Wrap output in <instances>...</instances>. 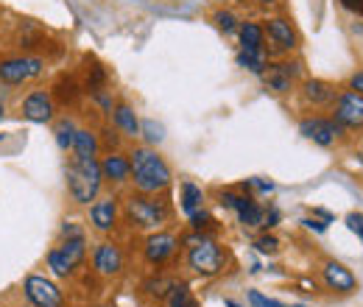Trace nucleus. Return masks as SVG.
I'll list each match as a JSON object with an SVG mask.
<instances>
[{
    "label": "nucleus",
    "mask_w": 363,
    "mask_h": 307,
    "mask_svg": "<svg viewBox=\"0 0 363 307\" xmlns=\"http://www.w3.org/2000/svg\"><path fill=\"white\" fill-rule=\"evenodd\" d=\"M129 165L135 174V184L143 193H160L171 184V168L162 162V157H157L148 148H137Z\"/></svg>",
    "instance_id": "nucleus-1"
},
{
    "label": "nucleus",
    "mask_w": 363,
    "mask_h": 307,
    "mask_svg": "<svg viewBox=\"0 0 363 307\" xmlns=\"http://www.w3.org/2000/svg\"><path fill=\"white\" fill-rule=\"evenodd\" d=\"M101 165L95 162V157H73V162L67 165V190L73 196V201L79 204H90L101 190Z\"/></svg>",
    "instance_id": "nucleus-2"
},
{
    "label": "nucleus",
    "mask_w": 363,
    "mask_h": 307,
    "mask_svg": "<svg viewBox=\"0 0 363 307\" xmlns=\"http://www.w3.org/2000/svg\"><path fill=\"white\" fill-rule=\"evenodd\" d=\"M82 260H84V235H79V238H65L56 249L48 252V268H50L56 277H67Z\"/></svg>",
    "instance_id": "nucleus-3"
},
{
    "label": "nucleus",
    "mask_w": 363,
    "mask_h": 307,
    "mask_svg": "<svg viewBox=\"0 0 363 307\" xmlns=\"http://www.w3.org/2000/svg\"><path fill=\"white\" fill-rule=\"evenodd\" d=\"M126 216L140 229H154V226H160L162 221L168 218V210L160 201H154V199L132 196L129 204H126Z\"/></svg>",
    "instance_id": "nucleus-4"
},
{
    "label": "nucleus",
    "mask_w": 363,
    "mask_h": 307,
    "mask_svg": "<svg viewBox=\"0 0 363 307\" xmlns=\"http://www.w3.org/2000/svg\"><path fill=\"white\" fill-rule=\"evenodd\" d=\"M43 70H45V62L43 59H34V56L6 59V62H0V82H6V84H23V82L37 79Z\"/></svg>",
    "instance_id": "nucleus-5"
},
{
    "label": "nucleus",
    "mask_w": 363,
    "mask_h": 307,
    "mask_svg": "<svg viewBox=\"0 0 363 307\" xmlns=\"http://www.w3.org/2000/svg\"><path fill=\"white\" fill-rule=\"evenodd\" d=\"M187 263H190L193 271H199V274H216V271H221V265H224V252H221L213 240L201 238V240L193 243V249H190V255H187Z\"/></svg>",
    "instance_id": "nucleus-6"
},
{
    "label": "nucleus",
    "mask_w": 363,
    "mask_h": 307,
    "mask_svg": "<svg viewBox=\"0 0 363 307\" xmlns=\"http://www.w3.org/2000/svg\"><path fill=\"white\" fill-rule=\"evenodd\" d=\"M26 296L34 307H62V291L45 277H28L26 279Z\"/></svg>",
    "instance_id": "nucleus-7"
},
{
    "label": "nucleus",
    "mask_w": 363,
    "mask_h": 307,
    "mask_svg": "<svg viewBox=\"0 0 363 307\" xmlns=\"http://www.w3.org/2000/svg\"><path fill=\"white\" fill-rule=\"evenodd\" d=\"M335 121L341 126H350V129H361L363 126V95L361 92H344L338 98V106H335Z\"/></svg>",
    "instance_id": "nucleus-8"
},
{
    "label": "nucleus",
    "mask_w": 363,
    "mask_h": 307,
    "mask_svg": "<svg viewBox=\"0 0 363 307\" xmlns=\"http://www.w3.org/2000/svg\"><path fill=\"white\" fill-rule=\"evenodd\" d=\"M299 129L308 140H313L318 145H333L341 134V123L338 121H324V118H311V121H302Z\"/></svg>",
    "instance_id": "nucleus-9"
},
{
    "label": "nucleus",
    "mask_w": 363,
    "mask_h": 307,
    "mask_svg": "<svg viewBox=\"0 0 363 307\" xmlns=\"http://www.w3.org/2000/svg\"><path fill=\"white\" fill-rule=\"evenodd\" d=\"M23 115H26L31 123H48V121L53 118L50 95H45V92H31V95L23 101Z\"/></svg>",
    "instance_id": "nucleus-10"
},
{
    "label": "nucleus",
    "mask_w": 363,
    "mask_h": 307,
    "mask_svg": "<svg viewBox=\"0 0 363 307\" xmlns=\"http://www.w3.org/2000/svg\"><path fill=\"white\" fill-rule=\"evenodd\" d=\"M174 252H177V238L168 232H160V235L148 238V243H145V260L148 263H165Z\"/></svg>",
    "instance_id": "nucleus-11"
},
{
    "label": "nucleus",
    "mask_w": 363,
    "mask_h": 307,
    "mask_svg": "<svg viewBox=\"0 0 363 307\" xmlns=\"http://www.w3.org/2000/svg\"><path fill=\"white\" fill-rule=\"evenodd\" d=\"M95 268L98 274H118L123 268V255L115 243H101L95 252Z\"/></svg>",
    "instance_id": "nucleus-12"
},
{
    "label": "nucleus",
    "mask_w": 363,
    "mask_h": 307,
    "mask_svg": "<svg viewBox=\"0 0 363 307\" xmlns=\"http://www.w3.org/2000/svg\"><path fill=\"white\" fill-rule=\"evenodd\" d=\"M324 282L330 285V288H335V291H355V285H358V279L352 277V271L350 268H344L341 263H327L324 265Z\"/></svg>",
    "instance_id": "nucleus-13"
},
{
    "label": "nucleus",
    "mask_w": 363,
    "mask_h": 307,
    "mask_svg": "<svg viewBox=\"0 0 363 307\" xmlns=\"http://www.w3.org/2000/svg\"><path fill=\"white\" fill-rule=\"evenodd\" d=\"M296 73H299L296 65H274V67H269V73H266V82H269V87L277 89V92H288Z\"/></svg>",
    "instance_id": "nucleus-14"
},
{
    "label": "nucleus",
    "mask_w": 363,
    "mask_h": 307,
    "mask_svg": "<svg viewBox=\"0 0 363 307\" xmlns=\"http://www.w3.org/2000/svg\"><path fill=\"white\" fill-rule=\"evenodd\" d=\"M90 218H92V223H95V229L109 232V229L115 226V218H118V207H115V201H112V199L98 201V204L90 210Z\"/></svg>",
    "instance_id": "nucleus-15"
},
{
    "label": "nucleus",
    "mask_w": 363,
    "mask_h": 307,
    "mask_svg": "<svg viewBox=\"0 0 363 307\" xmlns=\"http://www.w3.org/2000/svg\"><path fill=\"white\" fill-rule=\"evenodd\" d=\"M269 37H272V43L279 48V50H291V48H296V34H294V28H291V23H285V20H269Z\"/></svg>",
    "instance_id": "nucleus-16"
},
{
    "label": "nucleus",
    "mask_w": 363,
    "mask_h": 307,
    "mask_svg": "<svg viewBox=\"0 0 363 307\" xmlns=\"http://www.w3.org/2000/svg\"><path fill=\"white\" fill-rule=\"evenodd\" d=\"M101 174L112 182H123L126 176L132 174V165L126 157H118V154H109L104 162H101Z\"/></svg>",
    "instance_id": "nucleus-17"
},
{
    "label": "nucleus",
    "mask_w": 363,
    "mask_h": 307,
    "mask_svg": "<svg viewBox=\"0 0 363 307\" xmlns=\"http://www.w3.org/2000/svg\"><path fill=\"white\" fill-rule=\"evenodd\" d=\"M305 98L311 101V104H330L333 98H335V87L333 84H327V82H321V79H311L308 84H305Z\"/></svg>",
    "instance_id": "nucleus-18"
},
{
    "label": "nucleus",
    "mask_w": 363,
    "mask_h": 307,
    "mask_svg": "<svg viewBox=\"0 0 363 307\" xmlns=\"http://www.w3.org/2000/svg\"><path fill=\"white\" fill-rule=\"evenodd\" d=\"M201 207H204V193H201V187H196L193 182H184V184H182V210H184L187 216H196Z\"/></svg>",
    "instance_id": "nucleus-19"
},
{
    "label": "nucleus",
    "mask_w": 363,
    "mask_h": 307,
    "mask_svg": "<svg viewBox=\"0 0 363 307\" xmlns=\"http://www.w3.org/2000/svg\"><path fill=\"white\" fill-rule=\"evenodd\" d=\"M240 45L243 53H263V28L257 23H246L240 28Z\"/></svg>",
    "instance_id": "nucleus-20"
},
{
    "label": "nucleus",
    "mask_w": 363,
    "mask_h": 307,
    "mask_svg": "<svg viewBox=\"0 0 363 307\" xmlns=\"http://www.w3.org/2000/svg\"><path fill=\"white\" fill-rule=\"evenodd\" d=\"M73 151H76V157H95V151H98L95 134H90L87 129H76V134H73Z\"/></svg>",
    "instance_id": "nucleus-21"
},
{
    "label": "nucleus",
    "mask_w": 363,
    "mask_h": 307,
    "mask_svg": "<svg viewBox=\"0 0 363 307\" xmlns=\"http://www.w3.org/2000/svg\"><path fill=\"white\" fill-rule=\"evenodd\" d=\"M115 126H118L121 132L132 134V137L140 134V121H137V115L129 109V106H123V104L115 109Z\"/></svg>",
    "instance_id": "nucleus-22"
},
{
    "label": "nucleus",
    "mask_w": 363,
    "mask_h": 307,
    "mask_svg": "<svg viewBox=\"0 0 363 307\" xmlns=\"http://www.w3.org/2000/svg\"><path fill=\"white\" fill-rule=\"evenodd\" d=\"M238 218L243 226H263V221H266V213H263V207H257L255 201H249L240 213H238Z\"/></svg>",
    "instance_id": "nucleus-23"
},
{
    "label": "nucleus",
    "mask_w": 363,
    "mask_h": 307,
    "mask_svg": "<svg viewBox=\"0 0 363 307\" xmlns=\"http://www.w3.org/2000/svg\"><path fill=\"white\" fill-rule=\"evenodd\" d=\"M168 305L171 307H199L193 302L187 285H171V294H168Z\"/></svg>",
    "instance_id": "nucleus-24"
},
{
    "label": "nucleus",
    "mask_w": 363,
    "mask_h": 307,
    "mask_svg": "<svg viewBox=\"0 0 363 307\" xmlns=\"http://www.w3.org/2000/svg\"><path fill=\"white\" fill-rule=\"evenodd\" d=\"M73 134H76V129H73L70 121H59L56 123V143L62 148H73Z\"/></svg>",
    "instance_id": "nucleus-25"
},
{
    "label": "nucleus",
    "mask_w": 363,
    "mask_h": 307,
    "mask_svg": "<svg viewBox=\"0 0 363 307\" xmlns=\"http://www.w3.org/2000/svg\"><path fill=\"white\" fill-rule=\"evenodd\" d=\"M238 62H240L243 67H249L252 73H266V59H263V53H240Z\"/></svg>",
    "instance_id": "nucleus-26"
},
{
    "label": "nucleus",
    "mask_w": 363,
    "mask_h": 307,
    "mask_svg": "<svg viewBox=\"0 0 363 307\" xmlns=\"http://www.w3.org/2000/svg\"><path fill=\"white\" fill-rule=\"evenodd\" d=\"M56 98H59L62 104L73 101V98H76V82H73V79H59V82H56Z\"/></svg>",
    "instance_id": "nucleus-27"
},
{
    "label": "nucleus",
    "mask_w": 363,
    "mask_h": 307,
    "mask_svg": "<svg viewBox=\"0 0 363 307\" xmlns=\"http://www.w3.org/2000/svg\"><path fill=\"white\" fill-rule=\"evenodd\" d=\"M249 201H252L249 196H235V193H224V196H221V204H227V207L238 210V213H240V210H243Z\"/></svg>",
    "instance_id": "nucleus-28"
},
{
    "label": "nucleus",
    "mask_w": 363,
    "mask_h": 307,
    "mask_svg": "<svg viewBox=\"0 0 363 307\" xmlns=\"http://www.w3.org/2000/svg\"><path fill=\"white\" fill-rule=\"evenodd\" d=\"M143 132H145V140H148V143H160V140L165 137V134H162L165 129L157 126L154 121H145V123H143Z\"/></svg>",
    "instance_id": "nucleus-29"
},
{
    "label": "nucleus",
    "mask_w": 363,
    "mask_h": 307,
    "mask_svg": "<svg viewBox=\"0 0 363 307\" xmlns=\"http://www.w3.org/2000/svg\"><path fill=\"white\" fill-rule=\"evenodd\" d=\"M249 302H252V307H285L279 302H274V299H266L260 291H249Z\"/></svg>",
    "instance_id": "nucleus-30"
},
{
    "label": "nucleus",
    "mask_w": 363,
    "mask_h": 307,
    "mask_svg": "<svg viewBox=\"0 0 363 307\" xmlns=\"http://www.w3.org/2000/svg\"><path fill=\"white\" fill-rule=\"evenodd\" d=\"M255 246H257V252H263V255H274L279 243H277V238H272V235H266V238H260V240H257Z\"/></svg>",
    "instance_id": "nucleus-31"
},
{
    "label": "nucleus",
    "mask_w": 363,
    "mask_h": 307,
    "mask_svg": "<svg viewBox=\"0 0 363 307\" xmlns=\"http://www.w3.org/2000/svg\"><path fill=\"white\" fill-rule=\"evenodd\" d=\"M347 226L361 238V243H363V216L361 213H350V216H347Z\"/></svg>",
    "instance_id": "nucleus-32"
},
{
    "label": "nucleus",
    "mask_w": 363,
    "mask_h": 307,
    "mask_svg": "<svg viewBox=\"0 0 363 307\" xmlns=\"http://www.w3.org/2000/svg\"><path fill=\"white\" fill-rule=\"evenodd\" d=\"M216 23H218V28H221V31H235V17H232V14H229V11H218V14H216Z\"/></svg>",
    "instance_id": "nucleus-33"
},
{
    "label": "nucleus",
    "mask_w": 363,
    "mask_h": 307,
    "mask_svg": "<svg viewBox=\"0 0 363 307\" xmlns=\"http://www.w3.org/2000/svg\"><path fill=\"white\" fill-rule=\"evenodd\" d=\"M341 6H344V9H350V11H355V14H361V17H363V0H341Z\"/></svg>",
    "instance_id": "nucleus-34"
},
{
    "label": "nucleus",
    "mask_w": 363,
    "mask_h": 307,
    "mask_svg": "<svg viewBox=\"0 0 363 307\" xmlns=\"http://www.w3.org/2000/svg\"><path fill=\"white\" fill-rule=\"evenodd\" d=\"M62 235H65V238H79L82 229H79L76 223H65V226H62Z\"/></svg>",
    "instance_id": "nucleus-35"
},
{
    "label": "nucleus",
    "mask_w": 363,
    "mask_h": 307,
    "mask_svg": "<svg viewBox=\"0 0 363 307\" xmlns=\"http://www.w3.org/2000/svg\"><path fill=\"white\" fill-rule=\"evenodd\" d=\"M302 223H305L308 229H316V232H324V229H327V223H321V221H313V218H305Z\"/></svg>",
    "instance_id": "nucleus-36"
},
{
    "label": "nucleus",
    "mask_w": 363,
    "mask_h": 307,
    "mask_svg": "<svg viewBox=\"0 0 363 307\" xmlns=\"http://www.w3.org/2000/svg\"><path fill=\"white\" fill-rule=\"evenodd\" d=\"M350 87L355 89V92H361V95H363V73H355V76H352V82H350Z\"/></svg>",
    "instance_id": "nucleus-37"
},
{
    "label": "nucleus",
    "mask_w": 363,
    "mask_h": 307,
    "mask_svg": "<svg viewBox=\"0 0 363 307\" xmlns=\"http://www.w3.org/2000/svg\"><path fill=\"white\" fill-rule=\"evenodd\" d=\"M227 307H240V305H235V302H229V299H227Z\"/></svg>",
    "instance_id": "nucleus-38"
},
{
    "label": "nucleus",
    "mask_w": 363,
    "mask_h": 307,
    "mask_svg": "<svg viewBox=\"0 0 363 307\" xmlns=\"http://www.w3.org/2000/svg\"><path fill=\"white\" fill-rule=\"evenodd\" d=\"M0 118H3V106H0Z\"/></svg>",
    "instance_id": "nucleus-39"
},
{
    "label": "nucleus",
    "mask_w": 363,
    "mask_h": 307,
    "mask_svg": "<svg viewBox=\"0 0 363 307\" xmlns=\"http://www.w3.org/2000/svg\"><path fill=\"white\" fill-rule=\"evenodd\" d=\"M260 3H272V0H260Z\"/></svg>",
    "instance_id": "nucleus-40"
},
{
    "label": "nucleus",
    "mask_w": 363,
    "mask_h": 307,
    "mask_svg": "<svg viewBox=\"0 0 363 307\" xmlns=\"http://www.w3.org/2000/svg\"><path fill=\"white\" fill-rule=\"evenodd\" d=\"M291 307H305V305H291Z\"/></svg>",
    "instance_id": "nucleus-41"
}]
</instances>
